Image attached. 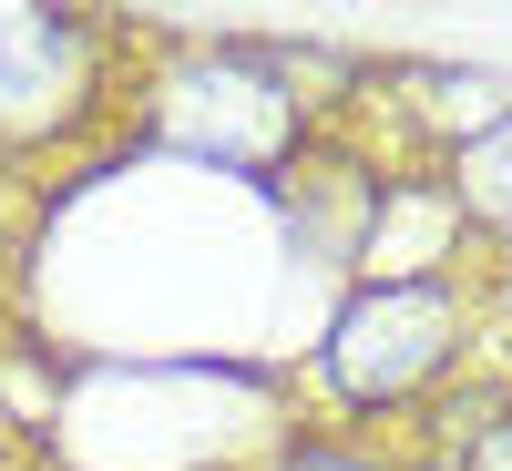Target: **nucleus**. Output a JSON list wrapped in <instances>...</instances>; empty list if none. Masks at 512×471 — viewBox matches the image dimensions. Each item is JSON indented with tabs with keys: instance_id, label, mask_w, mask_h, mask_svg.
<instances>
[{
	"instance_id": "1",
	"label": "nucleus",
	"mask_w": 512,
	"mask_h": 471,
	"mask_svg": "<svg viewBox=\"0 0 512 471\" xmlns=\"http://www.w3.org/2000/svg\"><path fill=\"white\" fill-rule=\"evenodd\" d=\"M338 379L349 390H400V379H420L441 359V297L431 287H379V297H359L349 318H338Z\"/></svg>"
},
{
	"instance_id": "2",
	"label": "nucleus",
	"mask_w": 512,
	"mask_h": 471,
	"mask_svg": "<svg viewBox=\"0 0 512 471\" xmlns=\"http://www.w3.org/2000/svg\"><path fill=\"white\" fill-rule=\"evenodd\" d=\"M62 72H72V41H62L52 21H41V11H11V21H0V123L52 113Z\"/></svg>"
},
{
	"instance_id": "3",
	"label": "nucleus",
	"mask_w": 512,
	"mask_h": 471,
	"mask_svg": "<svg viewBox=\"0 0 512 471\" xmlns=\"http://www.w3.org/2000/svg\"><path fill=\"white\" fill-rule=\"evenodd\" d=\"M461 185H472L482 216H502V226H512V113H502V134H482L472 154H461Z\"/></svg>"
},
{
	"instance_id": "4",
	"label": "nucleus",
	"mask_w": 512,
	"mask_h": 471,
	"mask_svg": "<svg viewBox=\"0 0 512 471\" xmlns=\"http://www.w3.org/2000/svg\"><path fill=\"white\" fill-rule=\"evenodd\" d=\"M472 471H512V431H492V441H482V461H472Z\"/></svg>"
},
{
	"instance_id": "5",
	"label": "nucleus",
	"mask_w": 512,
	"mask_h": 471,
	"mask_svg": "<svg viewBox=\"0 0 512 471\" xmlns=\"http://www.w3.org/2000/svg\"><path fill=\"white\" fill-rule=\"evenodd\" d=\"M318 471H338V461H318Z\"/></svg>"
}]
</instances>
